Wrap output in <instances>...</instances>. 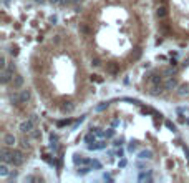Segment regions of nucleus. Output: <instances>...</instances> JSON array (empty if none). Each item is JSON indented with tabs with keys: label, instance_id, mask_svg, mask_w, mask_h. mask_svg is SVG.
<instances>
[{
	"label": "nucleus",
	"instance_id": "c85d7f7f",
	"mask_svg": "<svg viewBox=\"0 0 189 183\" xmlns=\"http://www.w3.org/2000/svg\"><path fill=\"white\" fill-rule=\"evenodd\" d=\"M189 93V88L187 87H181L179 88V95H187Z\"/></svg>",
	"mask_w": 189,
	"mask_h": 183
},
{
	"label": "nucleus",
	"instance_id": "9d476101",
	"mask_svg": "<svg viewBox=\"0 0 189 183\" xmlns=\"http://www.w3.org/2000/svg\"><path fill=\"white\" fill-rule=\"evenodd\" d=\"M22 85H23V77L22 75H15L14 78H12V87H14V90L22 88Z\"/></svg>",
	"mask_w": 189,
	"mask_h": 183
},
{
	"label": "nucleus",
	"instance_id": "ea45409f",
	"mask_svg": "<svg viewBox=\"0 0 189 183\" xmlns=\"http://www.w3.org/2000/svg\"><path fill=\"white\" fill-rule=\"evenodd\" d=\"M146 178H149L146 173H141V175H139V180H141V181H143V180H146Z\"/></svg>",
	"mask_w": 189,
	"mask_h": 183
},
{
	"label": "nucleus",
	"instance_id": "72a5a7b5",
	"mask_svg": "<svg viewBox=\"0 0 189 183\" xmlns=\"http://www.w3.org/2000/svg\"><path fill=\"white\" fill-rule=\"evenodd\" d=\"M94 133H96V137H105V132H101L100 128H94Z\"/></svg>",
	"mask_w": 189,
	"mask_h": 183
},
{
	"label": "nucleus",
	"instance_id": "473e14b6",
	"mask_svg": "<svg viewBox=\"0 0 189 183\" xmlns=\"http://www.w3.org/2000/svg\"><path fill=\"white\" fill-rule=\"evenodd\" d=\"M61 5H63V7H68V5H71V3H73V0H61Z\"/></svg>",
	"mask_w": 189,
	"mask_h": 183
},
{
	"label": "nucleus",
	"instance_id": "bb28decb",
	"mask_svg": "<svg viewBox=\"0 0 189 183\" xmlns=\"http://www.w3.org/2000/svg\"><path fill=\"white\" fill-rule=\"evenodd\" d=\"M159 32H161V35H168V25L166 23H161V25H159Z\"/></svg>",
	"mask_w": 189,
	"mask_h": 183
},
{
	"label": "nucleus",
	"instance_id": "6ab92c4d",
	"mask_svg": "<svg viewBox=\"0 0 189 183\" xmlns=\"http://www.w3.org/2000/svg\"><path fill=\"white\" fill-rule=\"evenodd\" d=\"M28 135H30V138H33V140H38V138L42 137V132H40L38 128H33L30 133H28Z\"/></svg>",
	"mask_w": 189,
	"mask_h": 183
},
{
	"label": "nucleus",
	"instance_id": "dca6fc26",
	"mask_svg": "<svg viewBox=\"0 0 189 183\" xmlns=\"http://www.w3.org/2000/svg\"><path fill=\"white\" fill-rule=\"evenodd\" d=\"M174 72H176V65H171V67L164 68V70H163L164 78H169V77H172V75H174Z\"/></svg>",
	"mask_w": 189,
	"mask_h": 183
},
{
	"label": "nucleus",
	"instance_id": "79ce46f5",
	"mask_svg": "<svg viewBox=\"0 0 189 183\" xmlns=\"http://www.w3.org/2000/svg\"><path fill=\"white\" fill-rule=\"evenodd\" d=\"M123 153H125V152H123V148L116 150V157H123Z\"/></svg>",
	"mask_w": 189,
	"mask_h": 183
},
{
	"label": "nucleus",
	"instance_id": "4be33fe9",
	"mask_svg": "<svg viewBox=\"0 0 189 183\" xmlns=\"http://www.w3.org/2000/svg\"><path fill=\"white\" fill-rule=\"evenodd\" d=\"M78 30H80V34H83V35H86L88 34V27H86V23H80V25H78Z\"/></svg>",
	"mask_w": 189,
	"mask_h": 183
},
{
	"label": "nucleus",
	"instance_id": "7c9ffc66",
	"mask_svg": "<svg viewBox=\"0 0 189 183\" xmlns=\"http://www.w3.org/2000/svg\"><path fill=\"white\" fill-rule=\"evenodd\" d=\"M10 54H12V55H17V54H18V47H17V45H12Z\"/></svg>",
	"mask_w": 189,
	"mask_h": 183
},
{
	"label": "nucleus",
	"instance_id": "f03ea898",
	"mask_svg": "<svg viewBox=\"0 0 189 183\" xmlns=\"http://www.w3.org/2000/svg\"><path fill=\"white\" fill-rule=\"evenodd\" d=\"M12 78H14V72L10 68H2V72H0V82L3 85H7L12 82Z\"/></svg>",
	"mask_w": 189,
	"mask_h": 183
},
{
	"label": "nucleus",
	"instance_id": "f257e3e1",
	"mask_svg": "<svg viewBox=\"0 0 189 183\" xmlns=\"http://www.w3.org/2000/svg\"><path fill=\"white\" fill-rule=\"evenodd\" d=\"M25 161V155H23L20 150H12V158H10V163L15 166H20Z\"/></svg>",
	"mask_w": 189,
	"mask_h": 183
},
{
	"label": "nucleus",
	"instance_id": "37998d69",
	"mask_svg": "<svg viewBox=\"0 0 189 183\" xmlns=\"http://www.w3.org/2000/svg\"><path fill=\"white\" fill-rule=\"evenodd\" d=\"M35 180V177H32V175H28V177L25 178V181H33Z\"/></svg>",
	"mask_w": 189,
	"mask_h": 183
},
{
	"label": "nucleus",
	"instance_id": "20e7f679",
	"mask_svg": "<svg viewBox=\"0 0 189 183\" xmlns=\"http://www.w3.org/2000/svg\"><path fill=\"white\" fill-rule=\"evenodd\" d=\"M33 128H35V121L33 120H23L22 123H20V132L22 133H30Z\"/></svg>",
	"mask_w": 189,
	"mask_h": 183
},
{
	"label": "nucleus",
	"instance_id": "423d86ee",
	"mask_svg": "<svg viewBox=\"0 0 189 183\" xmlns=\"http://www.w3.org/2000/svg\"><path fill=\"white\" fill-rule=\"evenodd\" d=\"M176 87H178V80H176L174 77L166 78V82H164V90H174Z\"/></svg>",
	"mask_w": 189,
	"mask_h": 183
},
{
	"label": "nucleus",
	"instance_id": "7ed1b4c3",
	"mask_svg": "<svg viewBox=\"0 0 189 183\" xmlns=\"http://www.w3.org/2000/svg\"><path fill=\"white\" fill-rule=\"evenodd\" d=\"M148 80H149V83L153 85V87H164L163 77L159 75V73H151V75L148 77Z\"/></svg>",
	"mask_w": 189,
	"mask_h": 183
},
{
	"label": "nucleus",
	"instance_id": "ddd939ff",
	"mask_svg": "<svg viewBox=\"0 0 189 183\" xmlns=\"http://www.w3.org/2000/svg\"><path fill=\"white\" fill-rule=\"evenodd\" d=\"M30 98H32V92L28 90V88H23V90L20 92V100H22V103L30 101Z\"/></svg>",
	"mask_w": 189,
	"mask_h": 183
},
{
	"label": "nucleus",
	"instance_id": "0eeeda50",
	"mask_svg": "<svg viewBox=\"0 0 189 183\" xmlns=\"http://www.w3.org/2000/svg\"><path fill=\"white\" fill-rule=\"evenodd\" d=\"M73 161H75V165H81V166H90V161L91 160H86L83 155H75L73 157Z\"/></svg>",
	"mask_w": 189,
	"mask_h": 183
},
{
	"label": "nucleus",
	"instance_id": "f704fd0d",
	"mask_svg": "<svg viewBox=\"0 0 189 183\" xmlns=\"http://www.w3.org/2000/svg\"><path fill=\"white\" fill-rule=\"evenodd\" d=\"M121 143H123V138H116V140L113 141V145H114V146H120Z\"/></svg>",
	"mask_w": 189,
	"mask_h": 183
},
{
	"label": "nucleus",
	"instance_id": "c9c22d12",
	"mask_svg": "<svg viewBox=\"0 0 189 183\" xmlns=\"http://www.w3.org/2000/svg\"><path fill=\"white\" fill-rule=\"evenodd\" d=\"M141 112H143V113H154V110H153V108H145V107H143Z\"/></svg>",
	"mask_w": 189,
	"mask_h": 183
},
{
	"label": "nucleus",
	"instance_id": "58836bf2",
	"mask_svg": "<svg viewBox=\"0 0 189 183\" xmlns=\"http://www.w3.org/2000/svg\"><path fill=\"white\" fill-rule=\"evenodd\" d=\"M106 107H108V103H101V105H100V107H98L96 110H98V112H101V110H103V108H106Z\"/></svg>",
	"mask_w": 189,
	"mask_h": 183
},
{
	"label": "nucleus",
	"instance_id": "a18cd8bd",
	"mask_svg": "<svg viewBox=\"0 0 189 183\" xmlns=\"http://www.w3.org/2000/svg\"><path fill=\"white\" fill-rule=\"evenodd\" d=\"M9 68H10V70H12V72H14V70H15V65H14V62H12V63L9 65Z\"/></svg>",
	"mask_w": 189,
	"mask_h": 183
},
{
	"label": "nucleus",
	"instance_id": "2eb2a0df",
	"mask_svg": "<svg viewBox=\"0 0 189 183\" xmlns=\"http://www.w3.org/2000/svg\"><path fill=\"white\" fill-rule=\"evenodd\" d=\"M106 146V141L105 140H100V141H94V143H88V148L90 150H101Z\"/></svg>",
	"mask_w": 189,
	"mask_h": 183
},
{
	"label": "nucleus",
	"instance_id": "c756f323",
	"mask_svg": "<svg viewBox=\"0 0 189 183\" xmlns=\"http://www.w3.org/2000/svg\"><path fill=\"white\" fill-rule=\"evenodd\" d=\"M68 123H71V120H60L56 125H58V127H65V125H68Z\"/></svg>",
	"mask_w": 189,
	"mask_h": 183
},
{
	"label": "nucleus",
	"instance_id": "a19ab883",
	"mask_svg": "<svg viewBox=\"0 0 189 183\" xmlns=\"http://www.w3.org/2000/svg\"><path fill=\"white\" fill-rule=\"evenodd\" d=\"M48 2H50L52 5H58V3L61 2V0H48Z\"/></svg>",
	"mask_w": 189,
	"mask_h": 183
},
{
	"label": "nucleus",
	"instance_id": "412c9836",
	"mask_svg": "<svg viewBox=\"0 0 189 183\" xmlns=\"http://www.w3.org/2000/svg\"><path fill=\"white\" fill-rule=\"evenodd\" d=\"M10 101H12L14 105L22 103V100H20V95H17V93H12V95H10Z\"/></svg>",
	"mask_w": 189,
	"mask_h": 183
},
{
	"label": "nucleus",
	"instance_id": "1a4fd4ad",
	"mask_svg": "<svg viewBox=\"0 0 189 183\" xmlns=\"http://www.w3.org/2000/svg\"><path fill=\"white\" fill-rule=\"evenodd\" d=\"M118 72H120V68H118V65L116 63H113V62H110V63H106V73L108 75H118Z\"/></svg>",
	"mask_w": 189,
	"mask_h": 183
},
{
	"label": "nucleus",
	"instance_id": "a878e982",
	"mask_svg": "<svg viewBox=\"0 0 189 183\" xmlns=\"http://www.w3.org/2000/svg\"><path fill=\"white\" fill-rule=\"evenodd\" d=\"M128 150H129L131 153H133V152H136V150H138V141H131L129 146H128Z\"/></svg>",
	"mask_w": 189,
	"mask_h": 183
},
{
	"label": "nucleus",
	"instance_id": "f8f14e48",
	"mask_svg": "<svg viewBox=\"0 0 189 183\" xmlns=\"http://www.w3.org/2000/svg\"><path fill=\"white\" fill-rule=\"evenodd\" d=\"M60 110H61V113H71L73 110H75V103H73V101H65Z\"/></svg>",
	"mask_w": 189,
	"mask_h": 183
},
{
	"label": "nucleus",
	"instance_id": "a211bd4d",
	"mask_svg": "<svg viewBox=\"0 0 189 183\" xmlns=\"http://www.w3.org/2000/svg\"><path fill=\"white\" fill-rule=\"evenodd\" d=\"M9 173H10V170H9V166L5 165V161H3V163L0 165V177H7Z\"/></svg>",
	"mask_w": 189,
	"mask_h": 183
},
{
	"label": "nucleus",
	"instance_id": "b1692460",
	"mask_svg": "<svg viewBox=\"0 0 189 183\" xmlns=\"http://www.w3.org/2000/svg\"><path fill=\"white\" fill-rule=\"evenodd\" d=\"M90 168H91V166H80L76 172H78V175H86V173L90 172Z\"/></svg>",
	"mask_w": 189,
	"mask_h": 183
},
{
	"label": "nucleus",
	"instance_id": "cd10ccee",
	"mask_svg": "<svg viewBox=\"0 0 189 183\" xmlns=\"http://www.w3.org/2000/svg\"><path fill=\"white\" fill-rule=\"evenodd\" d=\"M105 137H106V138H113V137H114V130H113V128L106 130V132H105Z\"/></svg>",
	"mask_w": 189,
	"mask_h": 183
},
{
	"label": "nucleus",
	"instance_id": "aec40b11",
	"mask_svg": "<svg viewBox=\"0 0 189 183\" xmlns=\"http://www.w3.org/2000/svg\"><path fill=\"white\" fill-rule=\"evenodd\" d=\"M85 141L86 143H94V141H96V133H88V135L85 137Z\"/></svg>",
	"mask_w": 189,
	"mask_h": 183
},
{
	"label": "nucleus",
	"instance_id": "5701e85b",
	"mask_svg": "<svg viewBox=\"0 0 189 183\" xmlns=\"http://www.w3.org/2000/svg\"><path fill=\"white\" fill-rule=\"evenodd\" d=\"M101 63H103V62H101L100 57H93V58H91V65H93V67H101Z\"/></svg>",
	"mask_w": 189,
	"mask_h": 183
},
{
	"label": "nucleus",
	"instance_id": "6e6552de",
	"mask_svg": "<svg viewBox=\"0 0 189 183\" xmlns=\"http://www.w3.org/2000/svg\"><path fill=\"white\" fill-rule=\"evenodd\" d=\"M141 55H143V48H141V47H136L133 52H131L129 60H131V62H138V60L141 58Z\"/></svg>",
	"mask_w": 189,
	"mask_h": 183
},
{
	"label": "nucleus",
	"instance_id": "f3484780",
	"mask_svg": "<svg viewBox=\"0 0 189 183\" xmlns=\"http://www.w3.org/2000/svg\"><path fill=\"white\" fill-rule=\"evenodd\" d=\"M139 158H143V160H149V158H153V152L151 150H143V152H139Z\"/></svg>",
	"mask_w": 189,
	"mask_h": 183
},
{
	"label": "nucleus",
	"instance_id": "39448f33",
	"mask_svg": "<svg viewBox=\"0 0 189 183\" xmlns=\"http://www.w3.org/2000/svg\"><path fill=\"white\" fill-rule=\"evenodd\" d=\"M0 158H2V161H10V158H12V150L9 148L7 145H3L2 148H0Z\"/></svg>",
	"mask_w": 189,
	"mask_h": 183
},
{
	"label": "nucleus",
	"instance_id": "4c0bfd02",
	"mask_svg": "<svg viewBox=\"0 0 189 183\" xmlns=\"http://www.w3.org/2000/svg\"><path fill=\"white\" fill-rule=\"evenodd\" d=\"M93 80H94V82H98V83L103 82V78H101V77H98V75H93Z\"/></svg>",
	"mask_w": 189,
	"mask_h": 183
},
{
	"label": "nucleus",
	"instance_id": "393cba45",
	"mask_svg": "<svg viewBox=\"0 0 189 183\" xmlns=\"http://www.w3.org/2000/svg\"><path fill=\"white\" fill-rule=\"evenodd\" d=\"M90 166H91V168H94V170H100L101 168V163L98 160H91L90 161Z\"/></svg>",
	"mask_w": 189,
	"mask_h": 183
},
{
	"label": "nucleus",
	"instance_id": "49530a36",
	"mask_svg": "<svg viewBox=\"0 0 189 183\" xmlns=\"http://www.w3.org/2000/svg\"><path fill=\"white\" fill-rule=\"evenodd\" d=\"M120 166H126V160H121L120 161Z\"/></svg>",
	"mask_w": 189,
	"mask_h": 183
},
{
	"label": "nucleus",
	"instance_id": "2f4dec72",
	"mask_svg": "<svg viewBox=\"0 0 189 183\" xmlns=\"http://www.w3.org/2000/svg\"><path fill=\"white\" fill-rule=\"evenodd\" d=\"M5 65H7V60H5V57H0V67H2V68H5Z\"/></svg>",
	"mask_w": 189,
	"mask_h": 183
},
{
	"label": "nucleus",
	"instance_id": "de8ad7c7",
	"mask_svg": "<svg viewBox=\"0 0 189 183\" xmlns=\"http://www.w3.org/2000/svg\"><path fill=\"white\" fill-rule=\"evenodd\" d=\"M35 2H37V3H45L47 0H35Z\"/></svg>",
	"mask_w": 189,
	"mask_h": 183
},
{
	"label": "nucleus",
	"instance_id": "4468645a",
	"mask_svg": "<svg viewBox=\"0 0 189 183\" xmlns=\"http://www.w3.org/2000/svg\"><path fill=\"white\" fill-rule=\"evenodd\" d=\"M166 15H168V9L164 5H159L158 9H156V17H158L159 20L166 18Z\"/></svg>",
	"mask_w": 189,
	"mask_h": 183
},
{
	"label": "nucleus",
	"instance_id": "e433bc0d",
	"mask_svg": "<svg viewBox=\"0 0 189 183\" xmlns=\"http://www.w3.org/2000/svg\"><path fill=\"white\" fill-rule=\"evenodd\" d=\"M166 127L169 128V130H172V132H174V130H176V127H174V125L171 123V121H166Z\"/></svg>",
	"mask_w": 189,
	"mask_h": 183
},
{
	"label": "nucleus",
	"instance_id": "9b49d317",
	"mask_svg": "<svg viewBox=\"0 0 189 183\" xmlns=\"http://www.w3.org/2000/svg\"><path fill=\"white\" fill-rule=\"evenodd\" d=\"M17 141V138H15V135L14 133H5L3 135V145H7V146H12Z\"/></svg>",
	"mask_w": 189,
	"mask_h": 183
},
{
	"label": "nucleus",
	"instance_id": "c03bdc74",
	"mask_svg": "<svg viewBox=\"0 0 189 183\" xmlns=\"http://www.w3.org/2000/svg\"><path fill=\"white\" fill-rule=\"evenodd\" d=\"M60 42H61V40H60V37H55V38H53V43H56V45H58Z\"/></svg>",
	"mask_w": 189,
	"mask_h": 183
}]
</instances>
